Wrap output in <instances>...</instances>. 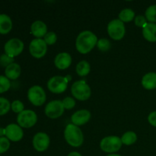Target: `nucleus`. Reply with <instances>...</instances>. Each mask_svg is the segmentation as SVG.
<instances>
[{"instance_id": "f257e3e1", "label": "nucleus", "mask_w": 156, "mask_h": 156, "mask_svg": "<svg viewBox=\"0 0 156 156\" xmlns=\"http://www.w3.org/2000/svg\"><path fill=\"white\" fill-rule=\"evenodd\" d=\"M97 36L90 30H84L78 35L76 41V50L82 54L89 53L97 45Z\"/></svg>"}, {"instance_id": "f03ea898", "label": "nucleus", "mask_w": 156, "mask_h": 156, "mask_svg": "<svg viewBox=\"0 0 156 156\" xmlns=\"http://www.w3.org/2000/svg\"><path fill=\"white\" fill-rule=\"evenodd\" d=\"M64 137L69 145L73 147H79L84 142V136L79 126L69 124L66 126Z\"/></svg>"}, {"instance_id": "7ed1b4c3", "label": "nucleus", "mask_w": 156, "mask_h": 156, "mask_svg": "<svg viewBox=\"0 0 156 156\" xmlns=\"http://www.w3.org/2000/svg\"><path fill=\"white\" fill-rule=\"evenodd\" d=\"M73 96L79 101H86L91 97V91L89 85L83 80L77 81L72 85Z\"/></svg>"}, {"instance_id": "20e7f679", "label": "nucleus", "mask_w": 156, "mask_h": 156, "mask_svg": "<svg viewBox=\"0 0 156 156\" xmlns=\"http://www.w3.org/2000/svg\"><path fill=\"white\" fill-rule=\"evenodd\" d=\"M122 144L123 143L120 137L111 136L105 137L101 141L100 147L104 152L114 154V152H118L121 149Z\"/></svg>"}, {"instance_id": "39448f33", "label": "nucleus", "mask_w": 156, "mask_h": 156, "mask_svg": "<svg viewBox=\"0 0 156 156\" xmlns=\"http://www.w3.org/2000/svg\"><path fill=\"white\" fill-rule=\"evenodd\" d=\"M27 98L34 106H41L46 101V93L44 88L39 85H34L27 91Z\"/></svg>"}, {"instance_id": "423d86ee", "label": "nucleus", "mask_w": 156, "mask_h": 156, "mask_svg": "<svg viewBox=\"0 0 156 156\" xmlns=\"http://www.w3.org/2000/svg\"><path fill=\"white\" fill-rule=\"evenodd\" d=\"M125 25L120 19L112 20L108 25V33L112 39L120 41L125 35Z\"/></svg>"}, {"instance_id": "0eeeda50", "label": "nucleus", "mask_w": 156, "mask_h": 156, "mask_svg": "<svg viewBox=\"0 0 156 156\" xmlns=\"http://www.w3.org/2000/svg\"><path fill=\"white\" fill-rule=\"evenodd\" d=\"M37 121V116L36 113L30 110H24L18 114L17 122L21 127L30 128L34 126Z\"/></svg>"}, {"instance_id": "6e6552de", "label": "nucleus", "mask_w": 156, "mask_h": 156, "mask_svg": "<svg viewBox=\"0 0 156 156\" xmlns=\"http://www.w3.org/2000/svg\"><path fill=\"white\" fill-rule=\"evenodd\" d=\"M68 85V79L66 77L56 76L50 79L47 82V88L54 94H60L66 90Z\"/></svg>"}, {"instance_id": "1a4fd4ad", "label": "nucleus", "mask_w": 156, "mask_h": 156, "mask_svg": "<svg viewBox=\"0 0 156 156\" xmlns=\"http://www.w3.org/2000/svg\"><path fill=\"white\" fill-rule=\"evenodd\" d=\"M30 55L36 59L44 57L47 51V44L41 38H35L29 45Z\"/></svg>"}, {"instance_id": "9d476101", "label": "nucleus", "mask_w": 156, "mask_h": 156, "mask_svg": "<svg viewBox=\"0 0 156 156\" xmlns=\"http://www.w3.org/2000/svg\"><path fill=\"white\" fill-rule=\"evenodd\" d=\"M5 54L10 57L14 58L18 56L24 50V43L18 38H12L5 44Z\"/></svg>"}, {"instance_id": "9b49d317", "label": "nucleus", "mask_w": 156, "mask_h": 156, "mask_svg": "<svg viewBox=\"0 0 156 156\" xmlns=\"http://www.w3.org/2000/svg\"><path fill=\"white\" fill-rule=\"evenodd\" d=\"M62 101L59 100L52 101L49 102L45 108V114L51 119H56L61 117L64 112Z\"/></svg>"}, {"instance_id": "f8f14e48", "label": "nucleus", "mask_w": 156, "mask_h": 156, "mask_svg": "<svg viewBox=\"0 0 156 156\" xmlns=\"http://www.w3.org/2000/svg\"><path fill=\"white\" fill-rule=\"evenodd\" d=\"M50 146V137L45 133H37L33 138V146L37 152H44Z\"/></svg>"}, {"instance_id": "ddd939ff", "label": "nucleus", "mask_w": 156, "mask_h": 156, "mask_svg": "<svg viewBox=\"0 0 156 156\" xmlns=\"http://www.w3.org/2000/svg\"><path fill=\"white\" fill-rule=\"evenodd\" d=\"M6 138L12 142H18L23 138L24 133L22 128L19 125L12 123L6 126L5 128Z\"/></svg>"}, {"instance_id": "4468645a", "label": "nucleus", "mask_w": 156, "mask_h": 156, "mask_svg": "<svg viewBox=\"0 0 156 156\" xmlns=\"http://www.w3.org/2000/svg\"><path fill=\"white\" fill-rule=\"evenodd\" d=\"M91 113L88 110H80L73 114L71 120L76 126H82L88 123L91 119Z\"/></svg>"}, {"instance_id": "2eb2a0df", "label": "nucleus", "mask_w": 156, "mask_h": 156, "mask_svg": "<svg viewBox=\"0 0 156 156\" xmlns=\"http://www.w3.org/2000/svg\"><path fill=\"white\" fill-rule=\"evenodd\" d=\"M72 63V56L68 53H60L56 55L54 59V64L59 69H66Z\"/></svg>"}, {"instance_id": "dca6fc26", "label": "nucleus", "mask_w": 156, "mask_h": 156, "mask_svg": "<svg viewBox=\"0 0 156 156\" xmlns=\"http://www.w3.org/2000/svg\"><path fill=\"white\" fill-rule=\"evenodd\" d=\"M31 34L37 38H41L47 34V27L44 22L41 21H36L30 27Z\"/></svg>"}, {"instance_id": "f3484780", "label": "nucleus", "mask_w": 156, "mask_h": 156, "mask_svg": "<svg viewBox=\"0 0 156 156\" xmlns=\"http://www.w3.org/2000/svg\"><path fill=\"white\" fill-rule=\"evenodd\" d=\"M143 35L146 41L156 42V24L148 23L143 28Z\"/></svg>"}, {"instance_id": "a211bd4d", "label": "nucleus", "mask_w": 156, "mask_h": 156, "mask_svg": "<svg viewBox=\"0 0 156 156\" xmlns=\"http://www.w3.org/2000/svg\"><path fill=\"white\" fill-rule=\"evenodd\" d=\"M5 76L11 80H15L21 75V67L18 63L13 62L9 66H7L5 70Z\"/></svg>"}, {"instance_id": "6ab92c4d", "label": "nucleus", "mask_w": 156, "mask_h": 156, "mask_svg": "<svg viewBox=\"0 0 156 156\" xmlns=\"http://www.w3.org/2000/svg\"><path fill=\"white\" fill-rule=\"evenodd\" d=\"M143 88L147 90H153L156 88V73H149L145 75L142 79Z\"/></svg>"}, {"instance_id": "aec40b11", "label": "nucleus", "mask_w": 156, "mask_h": 156, "mask_svg": "<svg viewBox=\"0 0 156 156\" xmlns=\"http://www.w3.org/2000/svg\"><path fill=\"white\" fill-rule=\"evenodd\" d=\"M12 28V21L7 15H0V34H5L10 32Z\"/></svg>"}, {"instance_id": "412c9836", "label": "nucleus", "mask_w": 156, "mask_h": 156, "mask_svg": "<svg viewBox=\"0 0 156 156\" xmlns=\"http://www.w3.org/2000/svg\"><path fill=\"white\" fill-rule=\"evenodd\" d=\"M91 71V66L87 61H80L76 66V73L79 76H86Z\"/></svg>"}, {"instance_id": "4be33fe9", "label": "nucleus", "mask_w": 156, "mask_h": 156, "mask_svg": "<svg viewBox=\"0 0 156 156\" xmlns=\"http://www.w3.org/2000/svg\"><path fill=\"white\" fill-rule=\"evenodd\" d=\"M135 17V12L130 9H125L119 14V19L123 22H129Z\"/></svg>"}, {"instance_id": "5701e85b", "label": "nucleus", "mask_w": 156, "mask_h": 156, "mask_svg": "<svg viewBox=\"0 0 156 156\" xmlns=\"http://www.w3.org/2000/svg\"><path fill=\"white\" fill-rule=\"evenodd\" d=\"M136 134L134 132H132V131H129V132L125 133L121 138L122 143L126 145V146H130V145H133V143H136Z\"/></svg>"}, {"instance_id": "b1692460", "label": "nucleus", "mask_w": 156, "mask_h": 156, "mask_svg": "<svg viewBox=\"0 0 156 156\" xmlns=\"http://www.w3.org/2000/svg\"><path fill=\"white\" fill-rule=\"evenodd\" d=\"M146 18L150 23L156 22V5H150L146 11Z\"/></svg>"}, {"instance_id": "393cba45", "label": "nucleus", "mask_w": 156, "mask_h": 156, "mask_svg": "<svg viewBox=\"0 0 156 156\" xmlns=\"http://www.w3.org/2000/svg\"><path fill=\"white\" fill-rule=\"evenodd\" d=\"M10 108L11 104L9 100L4 98H0V116L7 114Z\"/></svg>"}, {"instance_id": "a878e982", "label": "nucleus", "mask_w": 156, "mask_h": 156, "mask_svg": "<svg viewBox=\"0 0 156 156\" xmlns=\"http://www.w3.org/2000/svg\"><path fill=\"white\" fill-rule=\"evenodd\" d=\"M11 83L6 76H0V94L7 91L10 88Z\"/></svg>"}, {"instance_id": "bb28decb", "label": "nucleus", "mask_w": 156, "mask_h": 156, "mask_svg": "<svg viewBox=\"0 0 156 156\" xmlns=\"http://www.w3.org/2000/svg\"><path fill=\"white\" fill-rule=\"evenodd\" d=\"M97 47L98 50H101V51H108L111 48V42L108 39L102 38V39L98 41Z\"/></svg>"}, {"instance_id": "cd10ccee", "label": "nucleus", "mask_w": 156, "mask_h": 156, "mask_svg": "<svg viewBox=\"0 0 156 156\" xmlns=\"http://www.w3.org/2000/svg\"><path fill=\"white\" fill-rule=\"evenodd\" d=\"M56 40H57V36L56 34L53 31H50L47 32V34L44 36V41L47 45H53L56 42Z\"/></svg>"}, {"instance_id": "c85d7f7f", "label": "nucleus", "mask_w": 156, "mask_h": 156, "mask_svg": "<svg viewBox=\"0 0 156 156\" xmlns=\"http://www.w3.org/2000/svg\"><path fill=\"white\" fill-rule=\"evenodd\" d=\"M10 147V142L6 137H0V154L7 152Z\"/></svg>"}, {"instance_id": "c756f323", "label": "nucleus", "mask_w": 156, "mask_h": 156, "mask_svg": "<svg viewBox=\"0 0 156 156\" xmlns=\"http://www.w3.org/2000/svg\"><path fill=\"white\" fill-rule=\"evenodd\" d=\"M11 108H12V110L14 112L18 113V114H20V113H21L22 111H24V104L18 100L14 101L12 103V105H11Z\"/></svg>"}, {"instance_id": "7c9ffc66", "label": "nucleus", "mask_w": 156, "mask_h": 156, "mask_svg": "<svg viewBox=\"0 0 156 156\" xmlns=\"http://www.w3.org/2000/svg\"><path fill=\"white\" fill-rule=\"evenodd\" d=\"M14 58L10 57L7 54H2L0 56V65L3 67H7L13 63Z\"/></svg>"}, {"instance_id": "2f4dec72", "label": "nucleus", "mask_w": 156, "mask_h": 156, "mask_svg": "<svg viewBox=\"0 0 156 156\" xmlns=\"http://www.w3.org/2000/svg\"><path fill=\"white\" fill-rule=\"evenodd\" d=\"M62 105H63L65 109L70 110L74 108L75 105H76V101H75L74 98H73L66 97L62 101Z\"/></svg>"}, {"instance_id": "473e14b6", "label": "nucleus", "mask_w": 156, "mask_h": 156, "mask_svg": "<svg viewBox=\"0 0 156 156\" xmlns=\"http://www.w3.org/2000/svg\"><path fill=\"white\" fill-rule=\"evenodd\" d=\"M146 21L147 20H146V17L143 16V15H138L135 18V24L137 27H143V28L148 24Z\"/></svg>"}, {"instance_id": "72a5a7b5", "label": "nucleus", "mask_w": 156, "mask_h": 156, "mask_svg": "<svg viewBox=\"0 0 156 156\" xmlns=\"http://www.w3.org/2000/svg\"><path fill=\"white\" fill-rule=\"evenodd\" d=\"M148 121L152 126L156 127V111H153L149 114V117H148Z\"/></svg>"}, {"instance_id": "f704fd0d", "label": "nucleus", "mask_w": 156, "mask_h": 156, "mask_svg": "<svg viewBox=\"0 0 156 156\" xmlns=\"http://www.w3.org/2000/svg\"><path fill=\"white\" fill-rule=\"evenodd\" d=\"M68 156H82V155L77 152H72L69 154Z\"/></svg>"}, {"instance_id": "c9c22d12", "label": "nucleus", "mask_w": 156, "mask_h": 156, "mask_svg": "<svg viewBox=\"0 0 156 156\" xmlns=\"http://www.w3.org/2000/svg\"><path fill=\"white\" fill-rule=\"evenodd\" d=\"M4 135H5V129L0 127V137H3Z\"/></svg>"}, {"instance_id": "e433bc0d", "label": "nucleus", "mask_w": 156, "mask_h": 156, "mask_svg": "<svg viewBox=\"0 0 156 156\" xmlns=\"http://www.w3.org/2000/svg\"><path fill=\"white\" fill-rule=\"evenodd\" d=\"M107 156H121V155H118V154H115V153H114V154H109V155H107Z\"/></svg>"}]
</instances>
